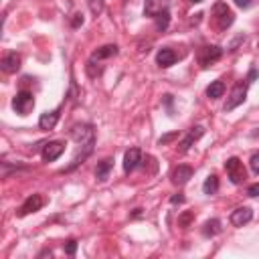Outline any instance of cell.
Here are the masks:
<instances>
[{"label":"cell","mask_w":259,"mask_h":259,"mask_svg":"<svg viewBox=\"0 0 259 259\" xmlns=\"http://www.w3.org/2000/svg\"><path fill=\"white\" fill-rule=\"evenodd\" d=\"M43 205H45V199H43L41 194H31V197H29L23 205H20V209H18V217H27V215H31V213L41 211Z\"/></svg>","instance_id":"6"},{"label":"cell","mask_w":259,"mask_h":259,"mask_svg":"<svg viewBox=\"0 0 259 259\" xmlns=\"http://www.w3.org/2000/svg\"><path fill=\"white\" fill-rule=\"evenodd\" d=\"M75 251H77V241L69 239L67 245H65V253H67V255H75Z\"/></svg>","instance_id":"26"},{"label":"cell","mask_w":259,"mask_h":259,"mask_svg":"<svg viewBox=\"0 0 259 259\" xmlns=\"http://www.w3.org/2000/svg\"><path fill=\"white\" fill-rule=\"evenodd\" d=\"M170 6L168 0H146V4H144V14L150 16V18H156L158 14L166 12Z\"/></svg>","instance_id":"10"},{"label":"cell","mask_w":259,"mask_h":259,"mask_svg":"<svg viewBox=\"0 0 259 259\" xmlns=\"http://www.w3.org/2000/svg\"><path fill=\"white\" fill-rule=\"evenodd\" d=\"M249 166H251V170L255 172V174H259V152H255V154L251 156V160H249Z\"/></svg>","instance_id":"25"},{"label":"cell","mask_w":259,"mask_h":259,"mask_svg":"<svg viewBox=\"0 0 259 259\" xmlns=\"http://www.w3.org/2000/svg\"><path fill=\"white\" fill-rule=\"evenodd\" d=\"M170 203H172V205H180V203H184V197H182V194H176V197L170 199Z\"/></svg>","instance_id":"31"},{"label":"cell","mask_w":259,"mask_h":259,"mask_svg":"<svg viewBox=\"0 0 259 259\" xmlns=\"http://www.w3.org/2000/svg\"><path fill=\"white\" fill-rule=\"evenodd\" d=\"M192 2H203V0H192Z\"/></svg>","instance_id":"34"},{"label":"cell","mask_w":259,"mask_h":259,"mask_svg":"<svg viewBox=\"0 0 259 259\" xmlns=\"http://www.w3.org/2000/svg\"><path fill=\"white\" fill-rule=\"evenodd\" d=\"M235 4L241 6V8H247V6L251 4V0H235Z\"/></svg>","instance_id":"32"},{"label":"cell","mask_w":259,"mask_h":259,"mask_svg":"<svg viewBox=\"0 0 259 259\" xmlns=\"http://www.w3.org/2000/svg\"><path fill=\"white\" fill-rule=\"evenodd\" d=\"M247 99V83H237L231 95L227 97V103H225V112H233L237 105H241L243 101Z\"/></svg>","instance_id":"5"},{"label":"cell","mask_w":259,"mask_h":259,"mask_svg":"<svg viewBox=\"0 0 259 259\" xmlns=\"http://www.w3.org/2000/svg\"><path fill=\"white\" fill-rule=\"evenodd\" d=\"M63 152H65V144L59 142V140H55V142H47L45 146H43V152L41 154H43V160H45V162H53Z\"/></svg>","instance_id":"8"},{"label":"cell","mask_w":259,"mask_h":259,"mask_svg":"<svg viewBox=\"0 0 259 259\" xmlns=\"http://www.w3.org/2000/svg\"><path fill=\"white\" fill-rule=\"evenodd\" d=\"M79 25H83V14H75L71 20V27H79Z\"/></svg>","instance_id":"30"},{"label":"cell","mask_w":259,"mask_h":259,"mask_svg":"<svg viewBox=\"0 0 259 259\" xmlns=\"http://www.w3.org/2000/svg\"><path fill=\"white\" fill-rule=\"evenodd\" d=\"M112 166H114V160L112 158H105V160H101L99 164H97V170H95V176H97V180H105L107 178V174H110V170H112Z\"/></svg>","instance_id":"20"},{"label":"cell","mask_w":259,"mask_h":259,"mask_svg":"<svg viewBox=\"0 0 259 259\" xmlns=\"http://www.w3.org/2000/svg\"><path fill=\"white\" fill-rule=\"evenodd\" d=\"M156 63L160 65V67H172V65L176 63V53L172 49H160L158 55H156Z\"/></svg>","instance_id":"16"},{"label":"cell","mask_w":259,"mask_h":259,"mask_svg":"<svg viewBox=\"0 0 259 259\" xmlns=\"http://www.w3.org/2000/svg\"><path fill=\"white\" fill-rule=\"evenodd\" d=\"M12 107H14V112L20 114V116H29L33 112V107H35V97L31 91L23 89V91H18L12 99Z\"/></svg>","instance_id":"2"},{"label":"cell","mask_w":259,"mask_h":259,"mask_svg":"<svg viewBox=\"0 0 259 259\" xmlns=\"http://www.w3.org/2000/svg\"><path fill=\"white\" fill-rule=\"evenodd\" d=\"M223 93H225V83H223L221 79L213 81L209 87H207V95H209L211 99H219V97H223Z\"/></svg>","instance_id":"18"},{"label":"cell","mask_w":259,"mask_h":259,"mask_svg":"<svg viewBox=\"0 0 259 259\" xmlns=\"http://www.w3.org/2000/svg\"><path fill=\"white\" fill-rule=\"evenodd\" d=\"M255 77H257V71H255V69H251V71H249V83H251Z\"/></svg>","instance_id":"33"},{"label":"cell","mask_w":259,"mask_h":259,"mask_svg":"<svg viewBox=\"0 0 259 259\" xmlns=\"http://www.w3.org/2000/svg\"><path fill=\"white\" fill-rule=\"evenodd\" d=\"M190 178H192V168L186 166V164H180V166H176L174 170H172V182L178 184V186L186 184Z\"/></svg>","instance_id":"14"},{"label":"cell","mask_w":259,"mask_h":259,"mask_svg":"<svg viewBox=\"0 0 259 259\" xmlns=\"http://www.w3.org/2000/svg\"><path fill=\"white\" fill-rule=\"evenodd\" d=\"M225 170H227V174H229V178H231L233 184H241V182L245 180V176H247L243 162H241L239 158H235V156L225 162Z\"/></svg>","instance_id":"4"},{"label":"cell","mask_w":259,"mask_h":259,"mask_svg":"<svg viewBox=\"0 0 259 259\" xmlns=\"http://www.w3.org/2000/svg\"><path fill=\"white\" fill-rule=\"evenodd\" d=\"M142 162V152L140 148H130L128 152L124 154V172L130 174V172H134L138 168V164Z\"/></svg>","instance_id":"9"},{"label":"cell","mask_w":259,"mask_h":259,"mask_svg":"<svg viewBox=\"0 0 259 259\" xmlns=\"http://www.w3.org/2000/svg\"><path fill=\"white\" fill-rule=\"evenodd\" d=\"M59 110H53V112H45L41 118H39V128L41 130H53L59 122Z\"/></svg>","instance_id":"15"},{"label":"cell","mask_w":259,"mask_h":259,"mask_svg":"<svg viewBox=\"0 0 259 259\" xmlns=\"http://www.w3.org/2000/svg\"><path fill=\"white\" fill-rule=\"evenodd\" d=\"M247 194H249V197H259V182L251 184V186L247 188Z\"/></svg>","instance_id":"28"},{"label":"cell","mask_w":259,"mask_h":259,"mask_svg":"<svg viewBox=\"0 0 259 259\" xmlns=\"http://www.w3.org/2000/svg\"><path fill=\"white\" fill-rule=\"evenodd\" d=\"M253 219V211L249 207H239V209H235L231 213V225L233 227H243L247 225L249 221Z\"/></svg>","instance_id":"11"},{"label":"cell","mask_w":259,"mask_h":259,"mask_svg":"<svg viewBox=\"0 0 259 259\" xmlns=\"http://www.w3.org/2000/svg\"><path fill=\"white\" fill-rule=\"evenodd\" d=\"M213 14H215V18H217V25H219L221 31L229 29L235 23V14H233V10L225 2H217V4H215L213 6Z\"/></svg>","instance_id":"3"},{"label":"cell","mask_w":259,"mask_h":259,"mask_svg":"<svg viewBox=\"0 0 259 259\" xmlns=\"http://www.w3.org/2000/svg\"><path fill=\"white\" fill-rule=\"evenodd\" d=\"M0 67H2L4 73H16L20 69V55L18 53H6L0 61Z\"/></svg>","instance_id":"12"},{"label":"cell","mask_w":259,"mask_h":259,"mask_svg":"<svg viewBox=\"0 0 259 259\" xmlns=\"http://www.w3.org/2000/svg\"><path fill=\"white\" fill-rule=\"evenodd\" d=\"M190 219H192V213H186V215H182V217H180V227H188Z\"/></svg>","instance_id":"29"},{"label":"cell","mask_w":259,"mask_h":259,"mask_svg":"<svg viewBox=\"0 0 259 259\" xmlns=\"http://www.w3.org/2000/svg\"><path fill=\"white\" fill-rule=\"evenodd\" d=\"M87 2H89V8H91L93 14H101V10H103V0H87Z\"/></svg>","instance_id":"24"},{"label":"cell","mask_w":259,"mask_h":259,"mask_svg":"<svg viewBox=\"0 0 259 259\" xmlns=\"http://www.w3.org/2000/svg\"><path fill=\"white\" fill-rule=\"evenodd\" d=\"M223 55V49L213 45V47H203L201 53H199V63L203 65V67H209V65H213L215 61H219Z\"/></svg>","instance_id":"7"},{"label":"cell","mask_w":259,"mask_h":259,"mask_svg":"<svg viewBox=\"0 0 259 259\" xmlns=\"http://www.w3.org/2000/svg\"><path fill=\"white\" fill-rule=\"evenodd\" d=\"M85 69H87V75L91 77V79H95L97 75H101V71H103V67L99 65V61H97V65H95V61L93 59H89L87 61V65H85Z\"/></svg>","instance_id":"22"},{"label":"cell","mask_w":259,"mask_h":259,"mask_svg":"<svg viewBox=\"0 0 259 259\" xmlns=\"http://www.w3.org/2000/svg\"><path fill=\"white\" fill-rule=\"evenodd\" d=\"M154 20H156V29H158V31H166L168 25H170V14H168V10L162 12V14H158Z\"/></svg>","instance_id":"23"},{"label":"cell","mask_w":259,"mask_h":259,"mask_svg":"<svg viewBox=\"0 0 259 259\" xmlns=\"http://www.w3.org/2000/svg\"><path fill=\"white\" fill-rule=\"evenodd\" d=\"M71 138L85 150L87 154L93 152V142H95V134H93V128L89 124H77L71 130Z\"/></svg>","instance_id":"1"},{"label":"cell","mask_w":259,"mask_h":259,"mask_svg":"<svg viewBox=\"0 0 259 259\" xmlns=\"http://www.w3.org/2000/svg\"><path fill=\"white\" fill-rule=\"evenodd\" d=\"M217 190H219V178L215 176V174L207 176V180H205V184H203V192H205V194H215Z\"/></svg>","instance_id":"21"},{"label":"cell","mask_w":259,"mask_h":259,"mask_svg":"<svg viewBox=\"0 0 259 259\" xmlns=\"http://www.w3.org/2000/svg\"><path fill=\"white\" fill-rule=\"evenodd\" d=\"M174 138H178V132H172V134H166V136H162L158 142H160V146H164V144H168V142H172Z\"/></svg>","instance_id":"27"},{"label":"cell","mask_w":259,"mask_h":259,"mask_svg":"<svg viewBox=\"0 0 259 259\" xmlns=\"http://www.w3.org/2000/svg\"><path fill=\"white\" fill-rule=\"evenodd\" d=\"M118 55V45H103L101 49L93 51L91 59L93 61H101V59H110V57H116Z\"/></svg>","instance_id":"17"},{"label":"cell","mask_w":259,"mask_h":259,"mask_svg":"<svg viewBox=\"0 0 259 259\" xmlns=\"http://www.w3.org/2000/svg\"><path fill=\"white\" fill-rule=\"evenodd\" d=\"M221 231H223V227H221L219 219H211V221H207L203 225V235L205 237H215V235H219Z\"/></svg>","instance_id":"19"},{"label":"cell","mask_w":259,"mask_h":259,"mask_svg":"<svg viewBox=\"0 0 259 259\" xmlns=\"http://www.w3.org/2000/svg\"><path fill=\"white\" fill-rule=\"evenodd\" d=\"M203 136H205V128H203V126H194V128L190 130V132H188V136L180 142V148H178V150H180L182 154L188 152V148H190L194 142H197V140H201Z\"/></svg>","instance_id":"13"}]
</instances>
